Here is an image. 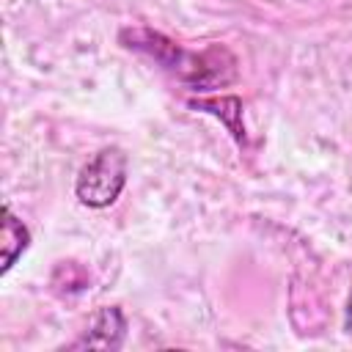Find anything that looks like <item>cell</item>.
<instances>
[{"mask_svg":"<svg viewBox=\"0 0 352 352\" xmlns=\"http://www.w3.org/2000/svg\"><path fill=\"white\" fill-rule=\"evenodd\" d=\"M124 330H126V319L118 308H102L94 319L91 327L85 330V336L80 341H74V349H118L124 341Z\"/></svg>","mask_w":352,"mask_h":352,"instance_id":"3957f363","label":"cell"},{"mask_svg":"<svg viewBox=\"0 0 352 352\" xmlns=\"http://www.w3.org/2000/svg\"><path fill=\"white\" fill-rule=\"evenodd\" d=\"M124 184H126V154L118 146H104L80 168L74 192L82 206L104 209L116 204Z\"/></svg>","mask_w":352,"mask_h":352,"instance_id":"7a4b0ae2","label":"cell"},{"mask_svg":"<svg viewBox=\"0 0 352 352\" xmlns=\"http://www.w3.org/2000/svg\"><path fill=\"white\" fill-rule=\"evenodd\" d=\"M121 41H126L129 50H138V52H146L151 55L157 63H162L165 69H170L173 74H179L182 80H190L195 88H209L212 82H228L231 77L228 74H220V58H226L228 52H223L217 60H212L220 50H206L201 55H192V52H184L182 47H176L173 41H168L165 36L160 33H151V30H124L121 33Z\"/></svg>","mask_w":352,"mask_h":352,"instance_id":"6da1fadb","label":"cell"},{"mask_svg":"<svg viewBox=\"0 0 352 352\" xmlns=\"http://www.w3.org/2000/svg\"><path fill=\"white\" fill-rule=\"evenodd\" d=\"M0 248H3V264L0 272H8L14 267V261L25 253L28 242H30V231L25 228V223L11 212V206H3V234H0Z\"/></svg>","mask_w":352,"mask_h":352,"instance_id":"277c9868","label":"cell"},{"mask_svg":"<svg viewBox=\"0 0 352 352\" xmlns=\"http://www.w3.org/2000/svg\"><path fill=\"white\" fill-rule=\"evenodd\" d=\"M344 327H346V333L352 336V292H349V300H346V314H344Z\"/></svg>","mask_w":352,"mask_h":352,"instance_id":"5b68a950","label":"cell"}]
</instances>
